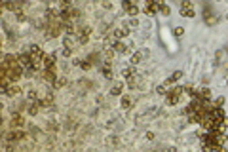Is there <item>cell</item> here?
Here are the masks:
<instances>
[{
	"label": "cell",
	"mask_w": 228,
	"mask_h": 152,
	"mask_svg": "<svg viewBox=\"0 0 228 152\" xmlns=\"http://www.w3.org/2000/svg\"><path fill=\"white\" fill-rule=\"evenodd\" d=\"M182 34H184V29L182 27H177L175 29V36H182Z\"/></svg>",
	"instance_id": "cell-31"
},
{
	"label": "cell",
	"mask_w": 228,
	"mask_h": 152,
	"mask_svg": "<svg viewBox=\"0 0 228 152\" xmlns=\"http://www.w3.org/2000/svg\"><path fill=\"white\" fill-rule=\"evenodd\" d=\"M30 55H32V59H42L44 57V51H42V48L40 46H30Z\"/></svg>",
	"instance_id": "cell-7"
},
{
	"label": "cell",
	"mask_w": 228,
	"mask_h": 152,
	"mask_svg": "<svg viewBox=\"0 0 228 152\" xmlns=\"http://www.w3.org/2000/svg\"><path fill=\"white\" fill-rule=\"evenodd\" d=\"M19 126H23V118H21V114H14V118H12V127H19Z\"/></svg>",
	"instance_id": "cell-14"
},
{
	"label": "cell",
	"mask_w": 228,
	"mask_h": 152,
	"mask_svg": "<svg viewBox=\"0 0 228 152\" xmlns=\"http://www.w3.org/2000/svg\"><path fill=\"white\" fill-rule=\"evenodd\" d=\"M27 99H29V101H36L38 97H36V93H34V91H29V93H27Z\"/></svg>",
	"instance_id": "cell-28"
},
{
	"label": "cell",
	"mask_w": 228,
	"mask_h": 152,
	"mask_svg": "<svg viewBox=\"0 0 228 152\" xmlns=\"http://www.w3.org/2000/svg\"><path fill=\"white\" fill-rule=\"evenodd\" d=\"M53 84H55V88H61V86L67 84V80H65V78H55V82H53Z\"/></svg>",
	"instance_id": "cell-25"
},
{
	"label": "cell",
	"mask_w": 228,
	"mask_h": 152,
	"mask_svg": "<svg viewBox=\"0 0 228 152\" xmlns=\"http://www.w3.org/2000/svg\"><path fill=\"white\" fill-rule=\"evenodd\" d=\"M36 112H38V105H30V106H29V114L34 116Z\"/></svg>",
	"instance_id": "cell-26"
},
{
	"label": "cell",
	"mask_w": 228,
	"mask_h": 152,
	"mask_svg": "<svg viewBox=\"0 0 228 152\" xmlns=\"http://www.w3.org/2000/svg\"><path fill=\"white\" fill-rule=\"evenodd\" d=\"M19 63L23 65V67H30L32 65V55H29V53H23V55H19Z\"/></svg>",
	"instance_id": "cell-9"
},
{
	"label": "cell",
	"mask_w": 228,
	"mask_h": 152,
	"mask_svg": "<svg viewBox=\"0 0 228 152\" xmlns=\"http://www.w3.org/2000/svg\"><path fill=\"white\" fill-rule=\"evenodd\" d=\"M63 44H65V50H70V51H72V48L76 46L72 34H67V36H65V38H63Z\"/></svg>",
	"instance_id": "cell-8"
},
{
	"label": "cell",
	"mask_w": 228,
	"mask_h": 152,
	"mask_svg": "<svg viewBox=\"0 0 228 152\" xmlns=\"http://www.w3.org/2000/svg\"><path fill=\"white\" fill-rule=\"evenodd\" d=\"M70 4H72V0H61V8H63V10L70 8Z\"/></svg>",
	"instance_id": "cell-27"
},
{
	"label": "cell",
	"mask_w": 228,
	"mask_h": 152,
	"mask_svg": "<svg viewBox=\"0 0 228 152\" xmlns=\"http://www.w3.org/2000/svg\"><path fill=\"white\" fill-rule=\"evenodd\" d=\"M200 97H202V99H209V97H211V91H209L207 88H203V90L200 91Z\"/></svg>",
	"instance_id": "cell-20"
},
{
	"label": "cell",
	"mask_w": 228,
	"mask_h": 152,
	"mask_svg": "<svg viewBox=\"0 0 228 152\" xmlns=\"http://www.w3.org/2000/svg\"><path fill=\"white\" fill-rule=\"evenodd\" d=\"M112 55H114V50H108L106 51V59H112Z\"/></svg>",
	"instance_id": "cell-33"
},
{
	"label": "cell",
	"mask_w": 228,
	"mask_h": 152,
	"mask_svg": "<svg viewBox=\"0 0 228 152\" xmlns=\"http://www.w3.org/2000/svg\"><path fill=\"white\" fill-rule=\"evenodd\" d=\"M21 90H19V86H8V91H6V95H10V97H14V95H17Z\"/></svg>",
	"instance_id": "cell-15"
},
{
	"label": "cell",
	"mask_w": 228,
	"mask_h": 152,
	"mask_svg": "<svg viewBox=\"0 0 228 152\" xmlns=\"http://www.w3.org/2000/svg\"><path fill=\"white\" fill-rule=\"evenodd\" d=\"M17 19H19V21H25V15L21 14V12H17Z\"/></svg>",
	"instance_id": "cell-34"
},
{
	"label": "cell",
	"mask_w": 228,
	"mask_h": 152,
	"mask_svg": "<svg viewBox=\"0 0 228 152\" xmlns=\"http://www.w3.org/2000/svg\"><path fill=\"white\" fill-rule=\"evenodd\" d=\"M124 76H127V80L133 78V70H131V69H126V70H124Z\"/></svg>",
	"instance_id": "cell-30"
},
{
	"label": "cell",
	"mask_w": 228,
	"mask_h": 152,
	"mask_svg": "<svg viewBox=\"0 0 228 152\" xmlns=\"http://www.w3.org/2000/svg\"><path fill=\"white\" fill-rule=\"evenodd\" d=\"M127 32H129V30H127L126 27H124V29H118V30H116V36H118V38H122V36L127 34Z\"/></svg>",
	"instance_id": "cell-24"
},
{
	"label": "cell",
	"mask_w": 228,
	"mask_h": 152,
	"mask_svg": "<svg viewBox=\"0 0 228 152\" xmlns=\"http://www.w3.org/2000/svg\"><path fill=\"white\" fill-rule=\"evenodd\" d=\"M160 10V2L158 0H146V6H145V12L148 15H154L156 12Z\"/></svg>",
	"instance_id": "cell-4"
},
{
	"label": "cell",
	"mask_w": 228,
	"mask_h": 152,
	"mask_svg": "<svg viewBox=\"0 0 228 152\" xmlns=\"http://www.w3.org/2000/svg\"><path fill=\"white\" fill-rule=\"evenodd\" d=\"M6 139L8 141H21V139H25V133L23 131H15V127H14L12 131L6 135Z\"/></svg>",
	"instance_id": "cell-5"
},
{
	"label": "cell",
	"mask_w": 228,
	"mask_h": 152,
	"mask_svg": "<svg viewBox=\"0 0 228 152\" xmlns=\"http://www.w3.org/2000/svg\"><path fill=\"white\" fill-rule=\"evenodd\" d=\"M17 61H19V57H15V55H6L4 57V67H14V65H17Z\"/></svg>",
	"instance_id": "cell-10"
},
{
	"label": "cell",
	"mask_w": 228,
	"mask_h": 152,
	"mask_svg": "<svg viewBox=\"0 0 228 152\" xmlns=\"http://www.w3.org/2000/svg\"><path fill=\"white\" fill-rule=\"evenodd\" d=\"M122 8L129 15H137L139 14V6H137V0H124L122 2Z\"/></svg>",
	"instance_id": "cell-1"
},
{
	"label": "cell",
	"mask_w": 228,
	"mask_h": 152,
	"mask_svg": "<svg viewBox=\"0 0 228 152\" xmlns=\"http://www.w3.org/2000/svg\"><path fill=\"white\" fill-rule=\"evenodd\" d=\"M141 59H143V55H141V53H133V57H131V65L141 63Z\"/></svg>",
	"instance_id": "cell-22"
},
{
	"label": "cell",
	"mask_w": 228,
	"mask_h": 152,
	"mask_svg": "<svg viewBox=\"0 0 228 152\" xmlns=\"http://www.w3.org/2000/svg\"><path fill=\"white\" fill-rule=\"evenodd\" d=\"M181 76H182V72H181V70H177V72H173V74L169 76V78H167V84H173V82H177V80L181 78Z\"/></svg>",
	"instance_id": "cell-18"
},
{
	"label": "cell",
	"mask_w": 228,
	"mask_h": 152,
	"mask_svg": "<svg viewBox=\"0 0 228 152\" xmlns=\"http://www.w3.org/2000/svg\"><path fill=\"white\" fill-rule=\"evenodd\" d=\"M44 80H48V82H55V69H48V70H44Z\"/></svg>",
	"instance_id": "cell-11"
},
{
	"label": "cell",
	"mask_w": 228,
	"mask_h": 152,
	"mask_svg": "<svg viewBox=\"0 0 228 152\" xmlns=\"http://www.w3.org/2000/svg\"><path fill=\"white\" fill-rule=\"evenodd\" d=\"M182 93V88H175L167 93V105H177L179 103V97Z\"/></svg>",
	"instance_id": "cell-2"
},
{
	"label": "cell",
	"mask_w": 228,
	"mask_h": 152,
	"mask_svg": "<svg viewBox=\"0 0 228 152\" xmlns=\"http://www.w3.org/2000/svg\"><path fill=\"white\" fill-rule=\"evenodd\" d=\"M90 29L88 27H84L82 30H80V42H82V44H84V42H88V38H90Z\"/></svg>",
	"instance_id": "cell-13"
},
{
	"label": "cell",
	"mask_w": 228,
	"mask_h": 152,
	"mask_svg": "<svg viewBox=\"0 0 228 152\" xmlns=\"http://www.w3.org/2000/svg\"><path fill=\"white\" fill-rule=\"evenodd\" d=\"M103 76H105V78H112V69H110V65H105V67H103Z\"/></svg>",
	"instance_id": "cell-19"
},
{
	"label": "cell",
	"mask_w": 228,
	"mask_h": 152,
	"mask_svg": "<svg viewBox=\"0 0 228 152\" xmlns=\"http://www.w3.org/2000/svg\"><path fill=\"white\" fill-rule=\"evenodd\" d=\"M160 10L164 12L166 15H169V6H166V4H160Z\"/></svg>",
	"instance_id": "cell-29"
},
{
	"label": "cell",
	"mask_w": 228,
	"mask_h": 152,
	"mask_svg": "<svg viewBox=\"0 0 228 152\" xmlns=\"http://www.w3.org/2000/svg\"><path fill=\"white\" fill-rule=\"evenodd\" d=\"M74 65H80L84 70H90V67H91V63H84V61H74Z\"/></svg>",
	"instance_id": "cell-21"
},
{
	"label": "cell",
	"mask_w": 228,
	"mask_h": 152,
	"mask_svg": "<svg viewBox=\"0 0 228 152\" xmlns=\"http://www.w3.org/2000/svg\"><path fill=\"white\" fill-rule=\"evenodd\" d=\"M156 91H158L160 95H166V93H167V91H166V86H158V90H156Z\"/></svg>",
	"instance_id": "cell-32"
},
{
	"label": "cell",
	"mask_w": 228,
	"mask_h": 152,
	"mask_svg": "<svg viewBox=\"0 0 228 152\" xmlns=\"http://www.w3.org/2000/svg\"><path fill=\"white\" fill-rule=\"evenodd\" d=\"M181 15H184V17H194V15H196V14H194L192 4L188 2V0H184V2L181 4Z\"/></svg>",
	"instance_id": "cell-3"
},
{
	"label": "cell",
	"mask_w": 228,
	"mask_h": 152,
	"mask_svg": "<svg viewBox=\"0 0 228 152\" xmlns=\"http://www.w3.org/2000/svg\"><path fill=\"white\" fill-rule=\"evenodd\" d=\"M53 55H44L42 57V63H44V70H48V69H55V63H53Z\"/></svg>",
	"instance_id": "cell-6"
},
{
	"label": "cell",
	"mask_w": 228,
	"mask_h": 152,
	"mask_svg": "<svg viewBox=\"0 0 228 152\" xmlns=\"http://www.w3.org/2000/svg\"><path fill=\"white\" fill-rule=\"evenodd\" d=\"M122 90H124V84H122V82H120V84H114L112 90H110V93H112V95H120Z\"/></svg>",
	"instance_id": "cell-16"
},
{
	"label": "cell",
	"mask_w": 228,
	"mask_h": 152,
	"mask_svg": "<svg viewBox=\"0 0 228 152\" xmlns=\"http://www.w3.org/2000/svg\"><path fill=\"white\" fill-rule=\"evenodd\" d=\"M112 50H114L116 53H124V51L127 50V46L124 44V42H114V46H112Z\"/></svg>",
	"instance_id": "cell-12"
},
{
	"label": "cell",
	"mask_w": 228,
	"mask_h": 152,
	"mask_svg": "<svg viewBox=\"0 0 228 152\" xmlns=\"http://www.w3.org/2000/svg\"><path fill=\"white\" fill-rule=\"evenodd\" d=\"M131 105H133V99L131 97H122V108H131Z\"/></svg>",
	"instance_id": "cell-17"
},
{
	"label": "cell",
	"mask_w": 228,
	"mask_h": 152,
	"mask_svg": "<svg viewBox=\"0 0 228 152\" xmlns=\"http://www.w3.org/2000/svg\"><path fill=\"white\" fill-rule=\"evenodd\" d=\"M17 6H19V2H4V8H8V10H17Z\"/></svg>",
	"instance_id": "cell-23"
}]
</instances>
